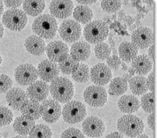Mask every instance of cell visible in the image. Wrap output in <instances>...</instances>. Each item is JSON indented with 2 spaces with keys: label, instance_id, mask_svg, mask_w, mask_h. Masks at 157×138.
I'll use <instances>...</instances> for the list:
<instances>
[{
  "label": "cell",
  "instance_id": "obj_8",
  "mask_svg": "<svg viewBox=\"0 0 157 138\" xmlns=\"http://www.w3.org/2000/svg\"><path fill=\"white\" fill-rule=\"evenodd\" d=\"M14 78L21 86H30L38 78L37 69L31 64H21L15 69Z\"/></svg>",
  "mask_w": 157,
  "mask_h": 138
},
{
  "label": "cell",
  "instance_id": "obj_40",
  "mask_svg": "<svg viewBox=\"0 0 157 138\" xmlns=\"http://www.w3.org/2000/svg\"><path fill=\"white\" fill-rule=\"evenodd\" d=\"M146 86L148 88V90L151 91V93H153L155 90V77H154V72L150 73L148 78L146 79Z\"/></svg>",
  "mask_w": 157,
  "mask_h": 138
},
{
  "label": "cell",
  "instance_id": "obj_16",
  "mask_svg": "<svg viewBox=\"0 0 157 138\" xmlns=\"http://www.w3.org/2000/svg\"><path fill=\"white\" fill-rule=\"evenodd\" d=\"M74 8L72 1L54 0L50 5V10L52 16L54 18L65 19L69 17Z\"/></svg>",
  "mask_w": 157,
  "mask_h": 138
},
{
  "label": "cell",
  "instance_id": "obj_1",
  "mask_svg": "<svg viewBox=\"0 0 157 138\" xmlns=\"http://www.w3.org/2000/svg\"><path fill=\"white\" fill-rule=\"evenodd\" d=\"M49 90L54 100L60 103L71 101L74 95L73 84L64 77H58L51 82Z\"/></svg>",
  "mask_w": 157,
  "mask_h": 138
},
{
  "label": "cell",
  "instance_id": "obj_34",
  "mask_svg": "<svg viewBox=\"0 0 157 138\" xmlns=\"http://www.w3.org/2000/svg\"><path fill=\"white\" fill-rule=\"evenodd\" d=\"M94 52L96 57L100 60H106L111 53L110 47L105 42H100L95 46Z\"/></svg>",
  "mask_w": 157,
  "mask_h": 138
},
{
  "label": "cell",
  "instance_id": "obj_10",
  "mask_svg": "<svg viewBox=\"0 0 157 138\" xmlns=\"http://www.w3.org/2000/svg\"><path fill=\"white\" fill-rule=\"evenodd\" d=\"M40 114L45 122L54 123L60 119L61 107L54 100H45L40 105Z\"/></svg>",
  "mask_w": 157,
  "mask_h": 138
},
{
  "label": "cell",
  "instance_id": "obj_18",
  "mask_svg": "<svg viewBox=\"0 0 157 138\" xmlns=\"http://www.w3.org/2000/svg\"><path fill=\"white\" fill-rule=\"evenodd\" d=\"M6 99L12 108L18 111L28 100V97L22 89L20 88H13L6 93Z\"/></svg>",
  "mask_w": 157,
  "mask_h": 138
},
{
  "label": "cell",
  "instance_id": "obj_55",
  "mask_svg": "<svg viewBox=\"0 0 157 138\" xmlns=\"http://www.w3.org/2000/svg\"><path fill=\"white\" fill-rule=\"evenodd\" d=\"M2 58L1 55H0V65L2 64Z\"/></svg>",
  "mask_w": 157,
  "mask_h": 138
},
{
  "label": "cell",
  "instance_id": "obj_43",
  "mask_svg": "<svg viewBox=\"0 0 157 138\" xmlns=\"http://www.w3.org/2000/svg\"><path fill=\"white\" fill-rule=\"evenodd\" d=\"M148 57L153 61L155 60V46L153 45L150 46L148 50Z\"/></svg>",
  "mask_w": 157,
  "mask_h": 138
},
{
  "label": "cell",
  "instance_id": "obj_49",
  "mask_svg": "<svg viewBox=\"0 0 157 138\" xmlns=\"http://www.w3.org/2000/svg\"><path fill=\"white\" fill-rule=\"evenodd\" d=\"M4 12V4H3V2L0 1V16H1Z\"/></svg>",
  "mask_w": 157,
  "mask_h": 138
},
{
  "label": "cell",
  "instance_id": "obj_6",
  "mask_svg": "<svg viewBox=\"0 0 157 138\" xmlns=\"http://www.w3.org/2000/svg\"><path fill=\"white\" fill-rule=\"evenodd\" d=\"M86 115V107L79 101H69L63 107V119L67 123L76 124L80 123L85 119Z\"/></svg>",
  "mask_w": 157,
  "mask_h": 138
},
{
  "label": "cell",
  "instance_id": "obj_17",
  "mask_svg": "<svg viewBox=\"0 0 157 138\" xmlns=\"http://www.w3.org/2000/svg\"><path fill=\"white\" fill-rule=\"evenodd\" d=\"M45 51L50 61L56 63L60 61L65 55L68 54L69 49L64 42L55 41L48 43L45 48Z\"/></svg>",
  "mask_w": 157,
  "mask_h": 138
},
{
  "label": "cell",
  "instance_id": "obj_47",
  "mask_svg": "<svg viewBox=\"0 0 157 138\" xmlns=\"http://www.w3.org/2000/svg\"><path fill=\"white\" fill-rule=\"evenodd\" d=\"M124 80H125L127 82H128V81L130 80L131 78H132V75H130L129 74H124L123 76L122 77Z\"/></svg>",
  "mask_w": 157,
  "mask_h": 138
},
{
  "label": "cell",
  "instance_id": "obj_7",
  "mask_svg": "<svg viewBox=\"0 0 157 138\" xmlns=\"http://www.w3.org/2000/svg\"><path fill=\"white\" fill-rule=\"evenodd\" d=\"M83 97L86 103L94 107H103L106 103L108 94L105 88L100 86H90L84 91Z\"/></svg>",
  "mask_w": 157,
  "mask_h": 138
},
{
  "label": "cell",
  "instance_id": "obj_31",
  "mask_svg": "<svg viewBox=\"0 0 157 138\" xmlns=\"http://www.w3.org/2000/svg\"><path fill=\"white\" fill-rule=\"evenodd\" d=\"M78 64L79 63L74 60L70 55L67 54L58 62V66L59 70H60L62 71V73L66 75H69L75 70V68L77 66Z\"/></svg>",
  "mask_w": 157,
  "mask_h": 138
},
{
  "label": "cell",
  "instance_id": "obj_13",
  "mask_svg": "<svg viewBox=\"0 0 157 138\" xmlns=\"http://www.w3.org/2000/svg\"><path fill=\"white\" fill-rule=\"evenodd\" d=\"M112 71L110 68L104 64H98L91 69L90 78L97 86H104L109 82L112 78Z\"/></svg>",
  "mask_w": 157,
  "mask_h": 138
},
{
  "label": "cell",
  "instance_id": "obj_32",
  "mask_svg": "<svg viewBox=\"0 0 157 138\" xmlns=\"http://www.w3.org/2000/svg\"><path fill=\"white\" fill-rule=\"evenodd\" d=\"M29 135V138H52V132L48 126L39 124L35 125Z\"/></svg>",
  "mask_w": 157,
  "mask_h": 138
},
{
  "label": "cell",
  "instance_id": "obj_27",
  "mask_svg": "<svg viewBox=\"0 0 157 138\" xmlns=\"http://www.w3.org/2000/svg\"><path fill=\"white\" fill-rule=\"evenodd\" d=\"M22 8L26 14L31 16H37L40 15L45 8L44 1L26 0L22 2Z\"/></svg>",
  "mask_w": 157,
  "mask_h": 138
},
{
  "label": "cell",
  "instance_id": "obj_38",
  "mask_svg": "<svg viewBox=\"0 0 157 138\" xmlns=\"http://www.w3.org/2000/svg\"><path fill=\"white\" fill-rule=\"evenodd\" d=\"M60 138H86V137L79 129L71 127L64 131Z\"/></svg>",
  "mask_w": 157,
  "mask_h": 138
},
{
  "label": "cell",
  "instance_id": "obj_51",
  "mask_svg": "<svg viewBox=\"0 0 157 138\" xmlns=\"http://www.w3.org/2000/svg\"><path fill=\"white\" fill-rule=\"evenodd\" d=\"M125 12H124V10H121L119 13H118L117 15H118V16H119V18H120V17L121 18L122 16H125Z\"/></svg>",
  "mask_w": 157,
  "mask_h": 138
},
{
  "label": "cell",
  "instance_id": "obj_41",
  "mask_svg": "<svg viewBox=\"0 0 157 138\" xmlns=\"http://www.w3.org/2000/svg\"><path fill=\"white\" fill-rule=\"evenodd\" d=\"M6 7L12 9H17L22 4V1H4Z\"/></svg>",
  "mask_w": 157,
  "mask_h": 138
},
{
  "label": "cell",
  "instance_id": "obj_42",
  "mask_svg": "<svg viewBox=\"0 0 157 138\" xmlns=\"http://www.w3.org/2000/svg\"><path fill=\"white\" fill-rule=\"evenodd\" d=\"M147 122H148V126L151 129H154L155 127V113H152L149 114V116L147 118Z\"/></svg>",
  "mask_w": 157,
  "mask_h": 138
},
{
  "label": "cell",
  "instance_id": "obj_46",
  "mask_svg": "<svg viewBox=\"0 0 157 138\" xmlns=\"http://www.w3.org/2000/svg\"><path fill=\"white\" fill-rule=\"evenodd\" d=\"M4 27H3V25L1 22H0V39H1L4 35Z\"/></svg>",
  "mask_w": 157,
  "mask_h": 138
},
{
  "label": "cell",
  "instance_id": "obj_25",
  "mask_svg": "<svg viewBox=\"0 0 157 138\" xmlns=\"http://www.w3.org/2000/svg\"><path fill=\"white\" fill-rule=\"evenodd\" d=\"M22 115L33 120H37L41 117L40 104L39 103L31 100H28L21 108Z\"/></svg>",
  "mask_w": 157,
  "mask_h": 138
},
{
  "label": "cell",
  "instance_id": "obj_21",
  "mask_svg": "<svg viewBox=\"0 0 157 138\" xmlns=\"http://www.w3.org/2000/svg\"><path fill=\"white\" fill-rule=\"evenodd\" d=\"M152 60L148 55L141 54L137 56L132 60V68L135 73L140 75H144L151 71L152 68Z\"/></svg>",
  "mask_w": 157,
  "mask_h": 138
},
{
  "label": "cell",
  "instance_id": "obj_23",
  "mask_svg": "<svg viewBox=\"0 0 157 138\" xmlns=\"http://www.w3.org/2000/svg\"><path fill=\"white\" fill-rule=\"evenodd\" d=\"M35 126V121L24 115L16 118L13 124V128L19 136H26L29 134Z\"/></svg>",
  "mask_w": 157,
  "mask_h": 138
},
{
  "label": "cell",
  "instance_id": "obj_26",
  "mask_svg": "<svg viewBox=\"0 0 157 138\" xmlns=\"http://www.w3.org/2000/svg\"><path fill=\"white\" fill-rule=\"evenodd\" d=\"M129 88L132 93L140 96L144 94L148 91V88L146 86V78L142 75L133 76L128 81Z\"/></svg>",
  "mask_w": 157,
  "mask_h": 138
},
{
  "label": "cell",
  "instance_id": "obj_12",
  "mask_svg": "<svg viewBox=\"0 0 157 138\" xmlns=\"http://www.w3.org/2000/svg\"><path fill=\"white\" fill-rule=\"evenodd\" d=\"M85 135L90 137H100L105 131V125L100 118L90 116L86 118L82 123Z\"/></svg>",
  "mask_w": 157,
  "mask_h": 138
},
{
  "label": "cell",
  "instance_id": "obj_44",
  "mask_svg": "<svg viewBox=\"0 0 157 138\" xmlns=\"http://www.w3.org/2000/svg\"><path fill=\"white\" fill-rule=\"evenodd\" d=\"M105 138H124V137L119 132H113L107 135Z\"/></svg>",
  "mask_w": 157,
  "mask_h": 138
},
{
  "label": "cell",
  "instance_id": "obj_11",
  "mask_svg": "<svg viewBox=\"0 0 157 138\" xmlns=\"http://www.w3.org/2000/svg\"><path fill=\"white\" fill-rule=\"evenodd\" d=\"M154 41V33L151 28L142 26L137 28L132 34V43L137 49H144L151 46Z\"/></svg>",
  "mask_w": 157,
  "mask_h": 138
},
{
  "label": "cell",
  "instance_id": "obj_48",
  "mask_svg": "<svg viewBox=\"0 0 157 138\" xmlns=\"http://www.w3.org/2000/svg\"><path fill=\"white\" fill-rule=\"evenodd\" d=\"M109 42L110 44V46H111V48H115V42H114V41L113 40V39L112 38H109Z\"/></svg>",
  "mask_w": 157,
  "mask_h": 138
},
{
  "label": "cell",
  "instance_id": "obj_50",
  "mask_svg": "<svg viewBox=\"0 0 157 138\" xmlns=\"http://www.w3.org/2000/svg\"><path fill=\"white\" fill-rule=\"evenodd\" d=\"M127 70H128L130 75H133L134 74H135V71H134V70H133L132 67L128 68V69H127Z\"/></svg>",
  "mask_w": 157,
  "mask_h": 138
},
{
  "label": "cell",
  "instance_id": "obj_45",
  "mask_svg": "<svg viewBox=\"0 0 157 138\" xmlns=\"http://www.w3.org/2000/svg\"><path fill=\"white\" fill-rule=\"evenodd\" d=\"M77 2L78 3V4H82L83 5H86L92 4L96 2V1H77Z\"/></svg>",
  "mask_w": 157,
  "mask_h": 138
},
{
  "label": "cell",
  "instance_id": "obj_54",
  "mask_svg": "<svg viewBox=\"0 0 157 138\" xmlns=\"http://www.w3.org/2000/svg\"><path fill=\"white\" fill-rule=\"evenodd\" d=\"M12 138H29L27 137H25V136H15V137H13Z\"/></svg>",
  "mask_w": 157,
  "mask_h": 138
},
{
  "label": "cell",
  "instance_id": "obj_3",
  "mask_svg": "<svg viewBox=\"0 0 157 138\" xmlns=\"http://www.w3.org/2000/svg\"><path fill=\"white\" fill-rule=\"evenodd\" d=\"M117 127L120 133L130 137H136L144 130V123L140 118L133 114H125L118 120Z\"/></svg>",
  "mask_w": 157,
  "mask_h": 138
},
{
  "label": "cell",
  "instance_id": "obj_35",
  "mask_svg": "<svg viewBox=\"0 0 157 138\" xmlns=\"http://www.w3.org/2000/svg\"><path fill=\"white\" fill-rule=\"evenodd\" d=\"M13 113L6 107H0V127H4L12 123Z\"/></svg>",
  "mask_w": 157,
  "mask_h": 138
},
{
  "label": "cell",
  "instance_id": "obj_37",
  "mask_svg": "<svg viewBox=\"0 0 157 138\" xmlns=\"http://www.w3.org/2000/svg\"><path fill=\"white\" fill-rule=\"evenodd\" d=\"M12 80L8 75L0 74V94H4L11 89L12 86Z\"/></svg>",
  "mask_w": 157,
  "mask_h": 138
},
{
  "label": "cell",
  "instance_id": "obj_4",
  "mask_svg": "<svg viewBox=\"0 0 157 138\" xmlns=\"http://www.w3.org/2000/svg\"><path fill=\"white\" fill-rule=\"evenodd\" d=\"M109 26L103 20H94L85 26L83 34L86 40L91 44H98L107 38Z\"/></svg>",
  "mask_w": 157,
  "mask_h": 138
},
{
  "label": "cell",
  "instance_id": "obj_53",
  "mask_svg": "<svg viewBox=\"0 0 157 138\" xmlns=\"http://www.w3.org/2000/svg\"><path fill=\"white\" fill-rule=\"evenodd\" d=\"M121 64H122V66H123V70H127V65H125V62H121Z\"/></svg>",
  "mask_w": 157,
  "mask_h": 138
},
{
  "label": "cell",
  "instance_id": "obj_2",
  "mask_svg": "<svg viewBox=\"0 0 157 138\" xmlns=\"http://www.w3.org/2000/svg\"><path fill=\"white\" fill-rule=\"evenodd\" d=\"M32 30L38 37L45 39L53 38L58 31L56 20L50 14H43L35 19Z\"/></svg>",
  "mask_w": 157,
  "mask_h": 138
},
{
  "label": "cell",
  "instance_id": "obj_19",
  "mask_svg": "<svg viewBox=\"0 0 157 138\" xmlns=\"http://www.w3.org/2000/svg\"><path fill=\"white\" fill-rule=\"evenodd\" d=\"M71 57L76 61H84L87 60L91 55L90 44L86 41H77L71 46Z\"/></svg>",
  "mask_w": 157,
  "mask_h": 138
},
{
  "label": "cell",
  "instance_id": "obj_15",
  "mask_svg": "<svg viewBox=\"0 0 157 138\" xmlns=\"http://www.w3.org/2000/svg\"><path fill=\"white\" fill-rule=\"evenodd\" d=\"M37 71L39 78L46 83L53 81L58 77L60 74L58 65L48 60H45L39 64Z\"/></svg>",
  "mask_w": 157,
  "mask_h": 138
},
{
  "label": "cell",
  "instance_id": "obj_28",
  "mask_svg": "<svg viewBox=\"0 0 157 138\" xmlns=\"http://www.w3.org/2000/svg\"><path fill=\"white\" fill-rule=\"evenodd\" d=\"M73 16L78 23L86 24L90 23L93 18L94 14L90 8L87 5H78L74 9Z\"/></svg>",
  "mask_w": 157,
  "mask_h": 138
},
{
  "label": "cell",
  "instance_id": "obj_29",
  "mask_svg": "<svg viewBox=\"0 0 157 138\" xmlns=\"http://www.w3.org/2000/svg\"><path fill=\"white\" fill-rule=\"evenodd\" d=\"M128 89V83L122 77H117L111 80L109 93L112 96H120L125 94Z\"/></svg>",
  "mask_w": 157,
  "mask_h": 138
},
{
  "label": "cell",
  "instance_id": "obj_30",
  "mask_svg": "<svg viewBox=\"0 0 157 138\" xmlns=\"http://www.w3.org/2000/svg\"><path fill=\"white\" fill-rule=\"evenodd\" d=\"M71 74L73 80L78 83H86L90 80L89 67L84 64H78Z\"/></svg>",
  "mask_w": 157,
  "mask_h": 138
},
{
  "label": "cell",
  "instance_id": "obj_33",
  "mask_svg": "<svg viewBox=\"0 0 157 138\" xmlns=\"http://www.w3.org/2000/svg\"><path fill=\"white\" fill-rule=\"evenodd\" d=\"M142 107L147 113H152L155 109V95L153 93H148L143 95L141 99Z\"/></svg>",
  "mask_w": 157,
  "mask_h": 138
},
{
  "label": "cell",
  "instance_id": "obj_39",
  "mask_svg": "<svg viewBox=\"0 0 157 138\" xmlns=\"http://www.w3.org/2000/svg\"><path fill=\"white\" fill-rule=\"evenodd\" d=\"M107 64L109 65V68H112L114 70H117L119 68L120 65L121 64V61L119 57H118L117 55H113L112 56H110L106 59Z\"/></svg>",
  "mask_w": 157,
  "mask_h": 138
},
{
  "label": "cell",
  "instance_id": "obj_56",
  "mask_svg": "<svg viewBox=\"0 0 157 138\" xmlns=\"http://www.w3.org/2000/svg\"><path fill=\"white\" fill-rule=\"evenodd\" d=\"M0 138H2V135H1V133H0Z\"/></svg>",
  "mask_w": 157,
  "mask_h": 138
},
{
  "label": "cell",
  "instance_id": "obj_22",
  "mask_svg": "<svg viewBox=\"0 0 157 138\" xmlns=\"http://www.w3.org/2000/svg\"><path fill=\"white\" fill-rule=\"evenodd\" d=\"M118 107L121 112L131 114L139 109L140 103L135 96L125 95L118 101Z\"/></svg>",
  "mask_w": 157,
  "mask_h": 138
},
{
  "label": "cell",
  "instance_id": "obj_52",
  "mask_svg": "<svg viewBox=\"0 0 157 138\" xmlns=\"http://www.w3.org/2000/svg\"><path fill=\"white\" fill-rule=\"evenodd\" d=\"M136 138H149V137L146 134H141L137 137H136Z\"/></svg>",
  "mask_w": 157,
  "mask_h": 138
},
{
  "label": "cell",
  "instance_id": "obj_5",
  "mask_svg": "<svg viewBox=\"0 0 157 138\" xmlns=\"http://www.w3.org/2000/svg\"><path fill=\"white\" fill-rule=\"evenodd\" d=\"M2 22L9 30L21 31L27 26L28 18L22 9H10L6 10L3 15Z\"/></svg>",
  "mask_w": 157,
  "mask_h": 138
},
{
  "label": "cell",
  "instance_id": "obj_14",
  "mask_svg": "<svg viewBox=\"0 0 157 138\" xmlns=\"http://www.w3.org/2000/svg\"><path fill=\"white\" fill-rule=\"evenodd\" d=\"M49 91V86L46 82L38 80L35 81L27 88L26 94L30 100L39 103L46 100Z\"/></svg>",
  "mask_w": 157,
  "mask_h": 138
},
{
  "label": "cell",
  "instance_id": "obj_9",
  "mask_svg": "<svg viewBox=\"0 0 157 138\" xmlns=\"http://www.w3.org/2000/svg\"><path fill=\"white\" fill-rule=\"evenodd\" d=\"M58 32L63 40L71 43L76 42L81 37V27L77 21L68 19L60 24Z\"/></svg>",
  "mask_w": 157,
  "mask_h": 138
},
{
  "label": "cell",
  "instance_id": "obj_20",
  "mask_svg": "<svg viewBox=\"0 0 157 138\" xmlns=\"http://www.w3.org/2000/svg\"><path fill=\"white\" fill-rule=\"evenodd\" d=\"M25 47L27 51L35 56H40L45 51V42L37 35H31L26 38Z\"/></svg>",
  "mask_w": 157,
  "mask_h": 138
},
{
  "label": "cell",
  "instance_id": "obj_36",
  "mask_svg": "<svg viewBox=\"0 0 157 138\" xmlns=\"http://www.w3.org/2000/svg\"><path fill=\"white\" fill-rule=\"evenodd\" d=\"M122 3L121 1H102L101 6L104 10L109 13H115L121 8Z\"/></svg>",
  "mask_w": 157,
  "mask_h": 138
},
{
  "label": "cell",
  "instance_id": "obj_24",
  "mask_svg": "<svg viewBox=\"0 0 157 138\" xmlns=\"http://www.w3.org/2000/svg\"><path fill=\"white\" fill-rule=\"evenodd\" d=\"M119 58L129 63L137 56L138 49L133 43L128 41H124L121 43L119 47Z\"/></svg>",
  "mask_w": 157,
  "mask_h": 138
}]
</instances>
